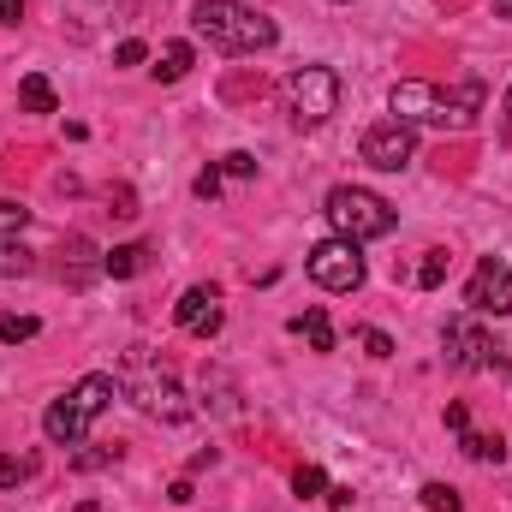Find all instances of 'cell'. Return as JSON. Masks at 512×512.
<instances>
[{"label": "cell", "mask_w": 512, "mask_h": 512, "mask_svg": "<svg viewBox=\"0 0 512 512\" xmlns=\"http://www.w3.org/2000/svg\"><path fill=\"white\" fill-rule=\"evenodd\" d=\"M483 102H489V90L471 78V84H459V90H441V84H423V78H405V84H393V96H387V108H393V120L399 126H453L465 131L477 114H483Z\"/></svg>", "instance_id": "6da1fadb"}, {"label": "cell", "mask_w": 512, "mask_h": 512, "mask_svg": "<svg viewBox=\"0 0 512 512\" xmlns=\"http://www.w3.org/2000/svg\"><path fill=\"white\" fill-rule=\"evenodd\" d=\"M36 268V256L24 251L18 239H0V280H18V274H30Z\"/></svg>", "instance_id": "ac0fdd59"}, {"label": "cell", "mask_w": 512, "mask_h": 512, "mask_svg": "<svg viewBox=\"0 0 512 512\" xmlns=\"http://www.w3.org/2000/svg\"><path fill=\"white\" fill-rule=\"evenodd\" d=\"M358 155H364L376 173H399V167H411V155H417V131L399 126V120H382V126H370L358 137Z\"/></svg>", "instance_id": "ba28073f"}, {"label": "cell", "mask_w": 512, "mask_h": 512, "mask_svg": "<svg viewBox=\"0 0 512 512\" xmlns=\"http://www.w3.org/2000/svg\"><path fill=\"white\" fill-rule=\"evenodd\" d=\"M495 6V18H512V0H489Z\"/></svg>", "instance_id": "836d02e7"}, {"label": "cell", "mask_w": 512, "mask_h": 512, "mask_svg": "<svg viewBox=\"0 0 512 512\" xmlns=\"http://www.w3.org/2000/svg\"><path fill=\"white\" fill-rule=\"evenodd\" d=\"M24 18V0H0V24H18Z\"/></svg>", "instance_id": "1f68e13d"}, {"label": "cell", "mask_w": 512, "mask_h": 512, "mask_svg": "<svg viewBox=\"0 0 512 512\" xmlns=\"http://www.w3.org/2000/svg\"><path fill=\"white\" fill-rule=\"evenodd\" d=\"M465 304H471L477 316H512V268L501 256H483V262H477V274H471V286H465Z\"/></svg>", "instance_id": "30bf717a"}, {"label": "cell", "mask_w": 512, "mask_h": 512, "mask_svg": "<svg viewBox=\"0 0 512 512\" xmlns=\"http://www.w3.org/2000/svg\"><path fill=\"white\" fill-rule=\"evenodd\" d=\"M36 334H42V322H36V316H18V310H6V316H0V340H6V346H24V340H36Z\"/></svg>", "instance_id": "ffe728a7"}, {"label": "cell", "mask_w": 512, "mask_h": 512, "mask_svg": "<svg viewBox=\"0 0 512 512\" xmlns=\"http://www.w3.org/2000/svg\"><path fill=\"white\" fill-rule=\"evenodd\" d=\"M292 328L310 340V352H334V322H328V310H304Z\"/></svg>", "instance_id": "9a60e30c"}, {"label": "cell", "mask_w": 512, "mask_h": 512, "mask_svg": "<svg viewBox=\"0 0 512 512\" xmlns=\"http://www.w3.org/2000/svg\"><path fill=\"white\" fill-rule=\"evenodd\" d=\"M447 262H453L447 251H423V262H417V286H423V292L441 286V280H447Z\"/></svg>", "instance_id": "7402d4cb"}, {"label": "cell", "mask_w": 512, "mask_h": 512, "mask_svg": "<svg viewBox=\"0 0 512 512\" xmlns=\"http://www.w3.org/2000/svg\"><path fill=\"white\" fill-rule=\"evenodd\" d=\"M167 501H173V507H191V477H179V483L167 489Z\"/></svg>", "instance_id": "4dcf8cb0"}, {"label": "cell", "mask_w": 512, "mask_h": 512, "mask_svg": "<svg viewBox=\"0 0 512 512\" xmlns=\"http://www.w3.org/2000/svg\"><path fill=\"white\" fill-rule=\"evenodd\" d=\"M191 66H197V54H191V42H167V48L155 54V66H149V72H155L161 84H179V78H185Z\"/></svg>", "instance_id": "4fadbf2b"}, {"label": "cell", "mask_w": 512, "mask_h": 512, "mask_svg": "<svg viewBox=\"0 0 512 512\" xmlns=\"http://www.w3.org/2000/svg\"><path fill=\"white\" fill-rule=\"evenodd\" d=\"M114 382H120V393H126L137 411H149V417H161V423H185V417H191V405H185L179 382H173L167 370H155V364L143 358V346H131L126 370H120Z\"/></svg>", "instance_id": "5b68a950"}, {"label": "cell", "mask_w": 512, "mask_h": 512, "mask_svg": "<svg viewBox=\"0 0 512 512\" xmlns=\"http://www.w3.org/2000/svg\"><path fill=\"white\" fill-rule=\"evenodd\" d=\"M280 96H286V114H292L298 131H316L340 114V78H334L328 66H298V72L280 84Z\"/></svg>", "instance_id": "8992f818"}, {"label": "cell", "mask_w": 512, "mask_h": 512, "mask_svg": "<svg viewBox=\"0 0 512 512\" xmlns=\"http://www.w3.org/2000/svg\"><path fill=\"white\" fill-rule=\"evenodd\" d=\"M304 268H310V280H316L322 292H358V286H364V256H358L352 239H340V233L322 239V245H310Z\"/></svg>", "instance_id": "52a82bcc"}, {"label": "cell", "mask_w": 512, "mask_h": 512, "mask_svg": "<svg viewBox=\"0 0 512 512\" xmlns=\"http://www.w3.org/2000/svg\"><path fill=\"white\" fill-rule=\"evenodd\" d=\"M441 352L453 370H495L501 364V346L477 328V322H447L441 328Z\"/></svg>", "instance_id": "9c48e42d"}, {"label": "cell", "mask_w": 512, "mask_h": 512, "mask_svg": "<svg viewBox=\"0 0 512 512\" xmlns=\"http://www.w3.org/2000/svg\"><path fill=\"white\" fill-rule=\"evenodd\" d=\"M340 6H352V0H340Z\"/></svg>", "instance_id": "e575fe53"}, {"label": "cell", "mask_w": 512, "mask_h": 512, "mask_svg": "<svg viewBox=\"0 0 512 512\" xmlns=\"http://www.w3.org/2000/svg\"><path fill=\"white\" fill-rule=\"evenodd\" d=\"M24 227H30V209L12 203V197H0V239H18Z\"/></svg>", "instance_id": "603a6c76"}, {"label": "cell", "mask_w": 512, "mask_h": 512, "mask_svg": "<svg viewBox=\"0 0 512 512\" xmlns=\"http://www.w3.org/2000/svg\"><path fill=\"white\" fill-rule=\"evenodd\" d=\"M149 268V245H114V251L102 256V274L108 280H131V274H143Z\"/></svg>", "instance_id": "5bb4252c"}, {"label": "cell", "mask_w": 512, "mask_h": 512, "mask_svg": "<svg viewBox=\"0 0 512 512\" xmlns=\"http://www.w3.org/2000/svg\"><path fill=\"white\" fill-rule=\"evenodd\" d=\"M30 459H18V453H0V489H18V483H30Z\"/></svg>", "instance_id": "cb8c5ba5"}, {"label": "cell", "mask_w": 512, "mask_h": 512, "mask_svg": "<svg viewBox=\"0 0 512 512\" xmlns=\"http://www.w3.org/2000/svg\"><path fill=\"white\" fill-rule=\"evenodd\" d=\"M96 274H102V256L90 251V239H66V268H60V280H72V286L84 292Z\"/></svg>", "instance_id": "7c38bea8"}, {"label": "cell", "mask_w": 512, "mask_h": 512, "mask_svg": "<svg viewBox=\"0 0 512 512\" xmlns=\"http://www.w3.org/2000/svg\"><path fill=\"white\" fill-rule=\"evenodd\" d=\"M114 393H120L114 376H84V382H72L48 411H42V435H48L54 447H84L90 423L114 405Z\"/></svg>", "instance_id": "3957f363"}, {"label": "cell", "mask_w": 512, "mask_h": 512, "mask_svg": "<svg viewBox=\"0 0 512 512\" xmlns=\"http://www.w3.org/2000/svg\"><path fill=\"white\" fill-rule=\"evenodd\" d=\"M358 346H364L370 358H393V340H387L382 328H358Z\"/></svg>", "instance_id": "4316f807"}, {"label": "cell", "mask_w": 512, "mask_h": 512, "mask_svg": "<svg viewBox=\"0 0 512 512\" xmlns=\"http://www.w3.org/2000/svg\"><path fill=\"white\" fill-rule=\"evenodd\" d=\"M501 137H512V90H507V102H501Z\"/></svg>", "instance_id": "d6a6232c"}, {"label": "cell", "mask_w": 512, "mask_h": 512, "mask_svg": "<svg viewBox=\"0 0 512 512\" xmlns=\"http://www.w3.org/2000/svg\"><path fill=\"white\" fill-rule=\"evenodd\" d=\"M191 191H197L203 203H215V197H221V167H209V173H197V185H191Z\"/></svg>", "instance_id": "f1b7e54d"}, {"label": "cell", "mask_w": 512, "mask_h": 512, "mask_svg": "<svg viewBox=\"0 0 512 512\" xmlns=\"http://www.w3.org/2000/svg\"><path fill=\"white\" fill-rule=\"evenodd\" d=\"M191 30L209 48H221V54H262V48L280 42L274 18H262L251 0H197L191 6Z\"/></svg>", "instance_id": "7a4b0ae2"}, {"label": "cell", "mask_w": 512, "mask_h": 512, "mask_svg": "<svg viewBox=\"0 0 512 512\" xmlns=\"http://www.w3.org/2000/svg\"><path fill=\"white\" fill-rule=\"evenodd\" d=\"M459 447H465V459H477V465H501V459H507V441H501V435H471V429H465Z\"/></svg>", "instance_id": "2e32d148"}, {"label": "cell", "mask_w": 512, "mask_h": 512, "mask_svg": "<svg viewBox=\"0 0 512 512\" xmlns=\"http://www.w3.org/2000/svg\"><path fill=\"white\" fill-rule=\"evenodd\" d=\"M18 102H24L30 114H54V84H48L42 72H30V78L18 84Z\"/></svg>", "instance_id": "e0dca14e"}, {"label": "cell", "mask_w": 512, "mask_h": 512, "mask_svg": "<svg viewBox=\"0 0 512 512\" xmlns=\"http://www.w3.org/2000/svg\"><path fill=\"white\" fill-rule=\"evenodd\" d=\"M143 60H149V48H143L137 36H131V42H120V48H114V66H143Z\"/></svg>", "instance_id": "83f0119b"}, {"label": "cell", "mask_w": 512, "mask_h": 512, "mask_svg": "<svg viewBox=\"0 0 512 512\" xmlns=\"http://www.w3.org/2000/svg\"><path fill=\"white\" fill-rule=\"evenodd\" d=\"M173 322H179L191 340H215V334H221V322H227L221 292H215V286H191V292L173 304Z\"/></svg>", "instance_id": "8fae6325"}, {"label": "cell", "mask_w": 512, "mask_h": 512, "mask_svg": "<svg viewBox=\"0 0 512 512\" xmlns=\"http://www.w3.org/2000/svg\"><path fill=\"white\" fill-rule=\"evenodd\" d=\"M447 429H453V435H465V429H471V411H465V405H459V399H453V405H447Z\"/></svg>", "instance_id": "f546056e"}, {"label": "cell", "mask_w": 512, "mask_h": 512, "mask_svg": "<svg viewBox=\"0 0 512 512\" xmlns=\"http://www.w3.org/2000/svg\"><path fill=\"white\" fill-rule=\"evenodd\" d=\"M251 173H256L251 149H227V155H221V179H251Z\"/></svg>", "instance_id": "d4e9b609"}, {"label": "cell", "mask_w": 512, "mask_h": 512, "mask_svg": "<svg viewBox=\"0 0 512 512\" xmlns=\"http://www.w3.org/2000/svg\"><path fill=\"white\" fill-rule=\"evenodd\" d=\"M328 221H334V233L340 239H352V245H370V239H387L393 233V203L376 197V191H364V185H334L328 191V209H322Z\"/></svg>", "instance_id": "277c9868"}, {"label": "cell", "mask_w": 512, "mask_h": 512, "mask_svg": "<svg viewBox=\"0 0 512 512\" xmlns=\"http://www.w3.org/2000/svg\"><path fill=\"white\" fill-rule=\"evenodd\" d=\"M120 459V447H90V453H72V465L78 471H102V465H114Z\"/></svg>", "instance_id": "484cf974"}, {"label": "cell", "mask_w": 512, "mask_h": 512, "mask_svg": "<svg viewBox=\"0 0 512 512\" xmlns=\"http://www.w3.org/2000/svg\"><path fill=\"white\" fill-rule=\"evenodd\" d=\"M292 495H298V501L328 495V471H322V465H298V471H292Z\"/></svg>", "instance_id": "d6986e66"}, {"label": "cell", "mask_w": 512, "mask_h": 512, "mask_svg": "<svg viewBox=\"0 0 512 512\" xmlns=\"http://www.w3.org/2000/svg\"><path fill=\"white\" fill-rule=\"evenodd\" d=\"M423 507L429 512H465V501H459L453 483H423Z\"/></svg>", "instance_id": "44dd1931"}]
</instances>
